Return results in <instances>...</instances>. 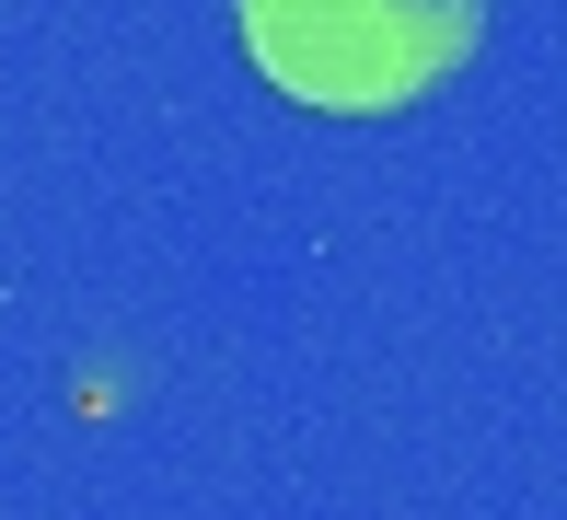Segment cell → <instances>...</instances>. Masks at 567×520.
Returning <instances> with one entry per match:
<instances>
[{
  "label": "cell",
  "instance_id": "6da1fadb",
  "mask_svg": "<svg viewBox=\"0 0 567 520\" xmlns=\"http://www.w3.org/2000/svg\"><path fill=\"white\" fill-rule=\"evenodd\" d=\"M244 59L313 116H394L452 82L486 35V0H231Z\"/></svg>",
  "mask_w": 567,
  "mask_h": 520
}]
</instances>
